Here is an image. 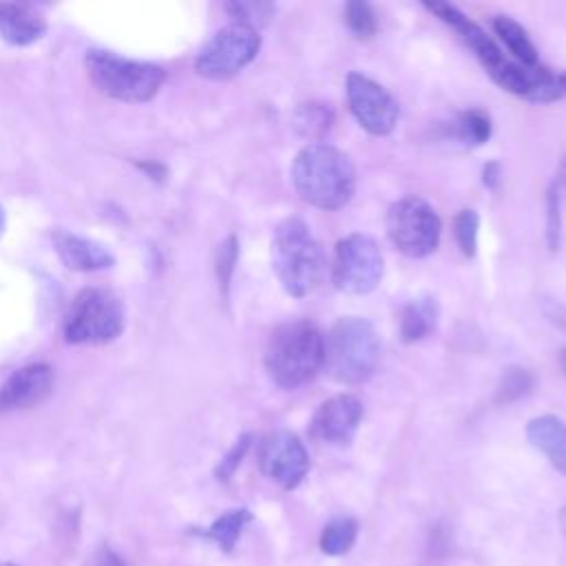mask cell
<instances>
[{
  "instance_id": "cell-1",
  "label": "cell",
  "mask_w": 566,
  "mask_h": 566,
  "mask_svg": "<svg viewBox=\"0 0 566 566\" xmlns=\"http://www.w3.org/2000/svg\"><path fill=\"white\" fill-rule=\"evenodd\" d=\"M296 195L321 210H338L354 197L356 170L352 159L332 144L303 146L290 168Z\"/></svg>"
},
{
  "instance_id": "cell-2",
  "label": "cell",
  "mask_w": 566,
  "mask_h": 566,
  "mask_svg": "<svg viewBox=\"0 0 566 566\" xmlns=\"http://www.w3.org/2000/svg\"><path fill=\"white\" fill-rule=\"evenodd\" d=\"M270 259L279 283L294 298L312 294L327 270L323 245L298 217H287L274 228Z\"/></svg>"
},
{
  "instance_id": "cell-3",
  "label": "cell",
  "mask_w": 566,
  "mask_h": 566,
  "mask_svg": "<svg viewBox=\"0 0 566 566\" xmlns=\"http://www.w3.org/2000/svg\"><path fill=\"white\" fill-rule=\"evenodd\" d=\"M325 336L312 321L279 325L265 347V371L281 389H296L310 382L323 367Z\"/></svg>"
},
{
  "instance_id": "cell-4",
  "label": "cell",
  "mask_w": 566,
  "mask_h": 566,
  "mask_svg": "<svg viewBox=\"0 0 566 566\" xmlns=\"http://www.w3.org/2000/svg\"><path fill=\"white\" fill-rule=\"evenodd\" d=\"M380 360V340L374 325L360 316H343L325 338L323 367L343 385H360L374 376Z\"/></svg>"
},
{
  "instance_id": "cell-5",
  "label": "cell",
  "mask_w": 566,
  "mask_h": 566,
  "mask_svg": "<svg viewBox=\"0 0 566 566\" xmlns=\"http://www.w3.org/2000/svg\"><path fill=\"white\" fill-rule=\"evenodd\" d=\"M91 82L108 97L126 104H142L157 95L166 71L157 64L93 49L84 57Z\"/></svg>"
},
{
  "instance_id": "cell-6",
  "label": "cell",
  "mask_w": 566,
  "mask_h": 566,
  "mask_svg": "<svg viewBox=\"0 0 566 566\" xmlns=\"http://www.w3.org/2000/svg\"><path fill=\"white\" fill-rule=\"evenodd\" d=\"M124 329L122 301L106 287L80 290L64 316L62 334L69 345H104Z\"/></svg>"
},
{
  "instance_id": "cell-7",
  "label": "cell",
  "mask_w": 566,
  "mask_h": 566,
  "mask_svg": "<svg viewBox=\"0 0 566 566\" xmlns=\"http://www.w3.org/2000/svg\"><path fill=\"white\" fill-rule=\"evenodd\" d=\"M385 228L394 248L411 259L429 256L440 245V217L427 199L416 195H407L389 206Z\"/></svg>"
},
{
  "instance_id": "cell-8",
  "label": "cell",
  "mask_w": 566,
  "mask_h": 566,
  "mask_svg": "<svg viewBox=\"0 0 566 566\" xmlns=\"http://www.w3.org/2000/svg\"><path fill=\"white\" fill-rule=\"evenodd\" d=\"M261 49L259 31L232 22L221 27L197 53L195 71L208 80H228L243 71Z\"/></svg>"
},
{
  "instance_id": "cell-9",
  "label": "cell",
  "mask_w": 566,
  "mask_h": 566,
  "mask_svg": "<svg viewBox=\"0 0 566 566\" xmlns=\"http://www.w3.org/2000/svg\"><path fill=\"white\" fill-rule=\"evenodd\" d=\"M382 279L378 243L360 232L343 237L334 248L332 283L345 294H367Z\"/></svg>"
},
{
  "instance_id": "cell-10",
  "label": "cell",
  "mask_w": 566,
  "mask_h": 566,
  "mask_svg": "<svg viewBox=\"0 0 566 566\" xmlns=\"http://www.w3.org/2000/svg\"><path fill=\"white\" fill-rule=\"evenodd\" d=\"M347 104L354 119L369 135L382 137L396 128L398 122V102L394 95L363 73H349L345 82Z\"/></svg>"
},
{
  "instance_id": "cell-11",
  "label": "cell",
  "mask_w": 566,
  "mask_h": 566,
  "mask_svg": "<svg viewBox=\"0 0 566 566\" xmlns=\"http://www.w3.org/2000/svg\"><path fill=\"white\" fill-rule=\"evenodd\" d=\"M259 467L272 482L292 491L307 475L310 455L298 436L292 431H274L259 444Z\"/></svg>"
},
{
  "instance_id": "cell-12",
  "label": "cell",
  "mask_w": 566,
  "mask_h": 566,
  "mask_svg": "<svg viewBox=\"0 0 566 566\" xmlns=\"http://www.w3.org/2000/svg\"><path fill=\"white\" fill-rule=\"evenodd\" d=\"M422 7L436 18H440L444 24H449L462 38V42L475 53V57L480 60L484 71L491 75V80H495L506 69L511 57H506L502 49L493 42V38L486 35V31L480 24L469 20L455 4L442 2V0H424Z\"/></svg>"
},
{
  "instance_id": "cell-13",
  "label": "cell",
  "mask_w": 566,
  "mask_h": 566,
  "mask_svg": "<svg viewBox=\"0 0 566 566\" xmlns=\"http://www.w3.org/2000/svg\"><path fill=\"white\" fill-rule=\"evenodd\" d=\"M360 420L363 402L352 394H336L318 405L310 431L321 442L345 447L356 436Z\"/></svg>"
},
{
  "instance_id": "cell-14",
  "label": "cell",
  "mask_w": 566,
  "mask_h": 566,
  "mask_svg": "<svg viewBox=\"0 0 566 566\" xmlns=\"http://www.w3.org/2000/svg\"><path fill=\"white\" fill-rule=\"evenodd\" d=\"M53 367L46 363H31L13 371L0 387V411H20L40 405L53 389Z\"/></svg>"
},
{
  "instance_id": "cell-15",
  "label": "cell",
  "mask_w": 566,
  "mask_h": 566,
  "mask_svg": "<svg viewBox=\"0 0 566 566\" xmlns=\"http://www.w3.org/2000/svg\"><path fill=\"white\" fill-rule=\"evenodd\" d=\"M53 243H55V252L62 259V263L75 272L106 270L115 263V256L106 245H102L93 239L80 237L75 232L57 230L53 234Z\"/></svg>"
},
{
  "instance_id": "cell-16",
  "label": "cell",
  "mask_w": 566,
  "mask_h": 566,
  "mask_svg": "<svg viewBox=\"0 0 566 566\" xmlns=\"http://www.w3.org/2000/svg\"><path fill=\"white\" fill-rule=\"evenodd\" d=\"M528 442L566 475V422L553 413L531 418L526 424Z\"/></svg>"
},
{
  "instance_id": "cell-17",
  "label": "cell",
  "mask_w": 566,
  "mask_h": 566,
  "mask_svg": "<svg viewBox=\"0 0 566 566\" xmlns=\"http://www.w3.org/2000/svg\"><path fill=\"white\" fill-rule=\"evenodd\" d=\"M44 22L20 4L0 2V38L13 46H27L44 35Z\"/></svg>"
},
{
  "instance_id": "cell-18",
  "label": "cell",
  "mask_w": 566,
  "mask_h": 566,
  "mask_svg": "<svg viewBox=\"0 0 566 566\" xmlns=\"http://www.w3.org/2000/svg\"><path fill=\"white\" fill-rule=\"evenodd\" d=\"M438 321V303L433 296H420L409 301L400 312V338L405 343L422 340Z\"/></svg>"
},
{
  "instance_id": "cell-19",
  "label": "cell",
  "mask_w": 566,
  "mask_h": 566,
  "mask_svg": "<svg viewBox=\"0 0 566 566\" xmlns=\"http://www.w3.org/2000/svg\"><path fill=\"white\" fill-rule=\"evenodd\" d=\"M493 31L504 42L515 62L524 66H537V49L520 22L509 15H495Z\"/></svg>"
},
{
  "instance_id": "cell-20",
  "label": "cell",
  "mask_w": 566,
  "mask_h": 566,
  "mask_svg": "<svg viewBox=\"0 0 566 566\" xmlns=\"http://www.w3.org/2000/svg\"><path fill=\"white\" fill-rule=\"evenodd\" d=\"M292 124L296 128L298 135L318 142L334 124V111L327 104L321 102H307L296 106L294 115H292Z\"/></svg>"
},
{
  "instance_id": "cell-21",
  "label": "cell",
  "mask_w": 566,
  "mask_h": 566,
  "mask_svg": "<svg viewBox=\"0 0 566 566\" xmlns=\"http://www.w3.org/2000/svg\"><path fill=\"white\" fill-rule=\"evenodd\" d=\"M250 522H252V513L248 509H234L219 515L203 535L212 539L223 553H232L239 542V535Z\"/></svg>"
},
{
  "instance_id": "cell-22",
  "label": "cell",
  "mask_w": 566,
  "mask_h": 566,
  "mask_svg": "<svg viewBox=\"0 0 566 566\" xmlns=\"http://www.w3.org/2000/svg\"><path fill=\"white\" fill-rule=\"evenodd\" d=\"M356 535H358V522L349 515H340L325 524L318 544L325 555L338 557V555H345L354 546Z\"/></svg>"
},
{
  "instance_id": "cell-23",
  "label": "cell",
  "mask_w": 566,
  "mask_h": 566,
  "mask_svg": "<svg viewBox=\"0 0 566 566\" xmlns=\"http://www.w3.org/2000/svg\"><path fill=\"white\" fill-rule=\"evenodd\" d=\"M491 117L489 113H484L482 108H469L462 111L453 124L451 130L455 135L458 142H462L464 146H480L491 137Z\"/></svg>"
},
{
  "instance_id": "cell-24",
  "label": "cell",
  "mask_w": 566,
  "mask_h": 566,
  "mask_svg": "<svg viewBox=\"0 0 566 566\" xmlns=\"http://www.w3.org/2000/svg\"><path fill=\"white\" fill-rule=\"evenodd\" d=\"M533 374L524 367H509L497 387H495V402L497 405H509V402H515L520 398H524L531 389H533Z\"/></svg>"
},
{
  "instance_id": "cell-25",
  "label": "cell",
  "mask_w": 566,
  "mask_h": 566,
  "mask_svg": "<svg viewBox=\"0 0 566 566\" xmlns=\"http://www.w3.org/2000/svg\"><path fill=\"white\" fill-rule=\"evenodd\" d=\"M345 24L358 40H371L378 31V18L371 4L363 0H352L345 4Z\"/></svg>"
},
{
  "instance_id": "cell-26",
  "label": "cell",
  "mask_w": 566,
  "mask_h": 566,
  "mask_svg": "<svg viewBox=\"0 0 566 566\" xmlns=\"http://www.w3.org/2000/svg\"><path fill=\"white\" fill-rule=\"evenodd\" d=\"M478 230H480V217L475 210H460L453 219V234L458 241V248L464 256H473L478 250Z\"/></svg>"
},
{
  "instance_id": "cell-27",
  "label": "cell",
  "mask_w": 566,
  "mask_h": 566,
  "mask_svg": "<svg viewBox=\"0 0 566 566\" xmlns=\"http://www.w3.org/2000/svg\"><path fill=\"white\" fill-rule=\"evenodd\" d=\"M237 256H239V241L234 234H228L214 254V263H217V279H219V287L221 294L228 296L230 292V281L234 274V265H237Z\"/></svg>"
},
{
  "instance_id": "cell-28",
  "label": "cell",
  "mask_w": 566,
  "mask_h": 566,
  "mask_svg": "<svg viewBox=\"0 0 566 566\" xmlns=\"http://www.w3.org/2000/svg\"><path fill=\"white\" fill-rule=\"evenodd\" d=\"M226 9L234 18V22L245 24L254 31H259V27H263L274 13V7L270 2H230L226 4Z\"/></svg>"
},
{
  "instance_id": "cell-29",
  "label": "cell",
  "mask_w": 566,
  "mask_h": 566,
  "mask_svg": "<svg viewBox=\"0 0 566 566\" xmlns=\"http://www.w3.org/2000/svg\"><path fill=\"white\" fill-rule=\"evenodd\" d=\"M562 243V197L559 186L553 184L546 192V245L551 252L559 250Z\"/></svg>"
},
{
  "instance_id": "cell-30",
  "label": "cell",
  "mask_w": 566,
  "mask_h": 566,
  "mask_svg": "<svg viewBox=\"0 0 566 566\" xmlns=\"http://www.w3.org/2000/svg\"><path fill=\"white\" fill-rule=\"evenodd\" d=\"M250 444H252V433H243V436H241V438L230 447V451L221 458V462H219V464H217V469H214L217 480L226 482V480H230V478L234 475V471L239 469L241 460L245 458V453H248Z\"/></svg>"
},
{
  "instance_id": "cell-31",
  "label": "cell",
  "mask_w": 566,
  "mask_h": 566,
  "mask_svg": "<svg viewBox=\"0 0 566 566\" xmlns=\"http://www.w3.org/2000/svg\"><path fill=\"white\" fill-rule=\"evenodd\" d=\"M500 177H502V166H500V161H489V164L482 168V181H484L486 188H497Z\"/></svg>"
},
{
  "instance_id": "cell-32",
  "label": "cell",
  "mask_w": 566,
  "mask_h": 566,
  "mask_svg": "<svg viewBox=\"0 0 566 566\" xmlns=\"http://www.w3.org/2000/svg\"><path fill=\"white\" fill-rule=\"evenodd\" d=\"M99 566H126V564L117 553H113L111 548H104L99 555Z\"/></svg>"
},
{
  "instance_id": "cell-33",
  "label": "cell",
  "mask_w": 566,
  "mask_h": 566,
  "mask_svg": "<svg viewBox=\"0 0 566 566\" xmlns=\"http://www.w3.org/2000/svg\"><path fill=\"white\" fill-rule=\"evenodd\" d=\"M142 168L148 170L153 179H161V175H164V168L159 164H142Z\"/></svg>"
},
{
  "instance_id": "cell-34",
  "label": "cell",
  "mask_w": 566,
  "mask_h": 566,
  "mask_svg": "<svg viewBox=\"0 0 566 566\" xmlns=\"http://www.w3.org/2000/svg\"><path fill=\"white\" fill-rule=\"evenodd\" d=\"M557 186H562V188H566V155L562 157V161H559V170H557V181H555Z\"/></svg>"
},
{
  "instance_id": "cell-35",
  "label": "cell",
  "mask_w": 566,
  "mask_h": 566,
  "mask_svg": "<svg viewBox=\"0 0 566 566\" xmlns=\"http://www.w3.org/2000/svg\"><path fill=\"white\" fill-rule=\"evenodd\" d=\"M559 526H562V531L566 535V506L559 511Z\"/></svg>"
},
{
  "instance_id": "cell-36",
  "label": "cell",
  "mask_w": 566,
  "mask_h": 566,
  "mask_svg": "<svg viewBox=\"0 0 566 566\" xmlns=\"http://www.w3.org/2000/svg\"><path fill=\"white\" fill-rule=\"evenodd\" d=\"M4 228H7V217H4V210L0 206V237L4 234Z\"/></svg>"
},
{
  "instance_id": "cell-37",
  "label": "cell",
  "mask_w": 566,
  "mask_h": 566,
  "mask_svg": "<svg viewBox=\"0 0 566 566\" xmlns=\"http://www.w3.org/2000/svg\"><path fill=\"white\" fill-rule=\"evenodd\" d=\"M559 84H562V91H564V95H566V71L559 73Z\"/></svg>"
},
{
  "instance_id": "cell-38",
  "label": "cell",
  "mask_w": 566,
  "mask_h": 566,
  "mask_svg": "<svg viewBox=\"0 0 566 566\" xmlns=\"http://www.w3.org/2000/svg\"><path fill=\"white\" fill-rule=\"evenodd\" d=\"M562 369H564V374H566V349L562 352Z\"/></svg>"
},
{
  "instance_id": "cell-39",
  "label": "cell",
  "mask_w": 566,
  "mask_h": 566,
  "mask_svg": "<svg viewBox=\"0 0 566 566\" xmlns=\"http://www.w3.org/2000/svg\"><path fill=\"white\" fill-rule=\"evenodd\" d=\"M0 566H15V564H11V562H0Z\"/></svg>"
}]
</instances>
